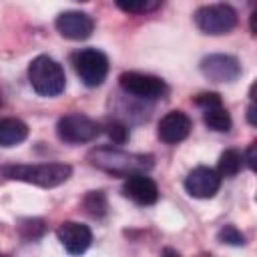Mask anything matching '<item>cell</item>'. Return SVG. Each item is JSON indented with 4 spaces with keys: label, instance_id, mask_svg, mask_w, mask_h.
Returning <instances> with one entry per match:
<instances>
[{
    "label": "cell",
    "instance_id": "cell-1",
    "mask_svg": "<svg viewBox=\"0 0 257 257\" xmlns=\"http://www.w3.org/2000/svg\"><path fill=\"white\" fill-rule=\"evenodd\" d=\"M28 80L34 92H38L40 96H58L66 84L62 66L46 54H40L30 62Z\"/></svg>",
    "mask_w": 257,
    "mask_h": 257
},
{
    "label": "cell",
    "instance_id": "cell-2",
    "mask_svg": "<svg viewBox=\"0 0 257 257\" xmlns=\"http://www.w3.org/2000/svg\"><path fill=\"white\" fill-rule=\"evenodd\" d=\"M72 169L70 165L64 163H42V165H18V167H6L4 175L8 179H16V181H24V183H32L44 189L56 187L60 183H64L70 177Z\"/></svg>",
    "mask_w": 257,
    "mask_h": 257
},
{
    "label": "cell",
    "instance_id": "cell-3",
    "mask_svg": "<svg viewBox=\"0 0 257 257\" xmlns=\"http://www.w3.org/2000/svg\"><path fill=\"white\" fill-rule=\"evenodd\" d=\"M92 165L112 173V175H131V173H145L153 167V157L145 155H128L116 149H96L90 153Z\"/></svg>",
    "mask_w": 257,
    "mask_h": 257
},
{
    "label": "cell",
    "instance_id": "cell-4",
    "mask_svg": "<svg viewBox=\"0 0 257 257\" xmlns=\"http://www.w3.org/2000/svg\"><path fill=\"white\" fill-rule=\"evenodd\" d=\"M72 66L86 86H100L108 72V58L96 48H82L72 54Z\"/></svg>",
    "mask_w": 257,
    "mask_h": 257
},
{
    "label": "cell",
    "instance_id": "cell-5",
    "mask_svg": "<svg viewBox=\"0 0 257 257\" xmlns=\"http://www.w3.org/2000/svg\"><path fill=\"white\" fill-rule=\"evenodd\" d=\"M195 24L205 34H225L237 24V12L229 4H211L195 12Z\"/></svg>",
    "mask_w": 257,
    "mask_h": 257
},
{
    "label": "cell",
    "instance_id": "cell-6",
    "mask_svg": "<svg viewBox=\"0 0 257 257\" xmlns=\"http://www.w3.org/2000/svg\"><path fill=\"white\" fill-rule=\"evenodd\" d=\"M56 133L62 141L80 145V143L92 141L98 135V124L92 118H88L80 112H72V114H66L58 120Z\"/></svg>",
    "mask_w": 257,
    "mask_h": 257
},
{
    "label": "cell",
    "instance_id": "cell-7",
    "mask_svg": "<svg viewBox=\"0 0 257 257\" xmlns=\"http://www.w3.org/2000/svg\"><path fill=\"white\" fill-rule=\"evenodd\" d=\"M118 82H120L124 92L139 96V98H145V100L161 98L167 90L165 82L159 76L145 74V72H122L118 76Z\"/></svg>",
    "mask_w": 257,
    "mask_h": 257
},
{
    "label": "cell",
    "instance_id": "cell-8",
    "mask_svg": "<svg viewBox=\"0 0 257 257\" xmlns=\"http://www.w3.org/2000/svg\"><path fill=\"white\" fill-rule=\"evenodd\" d=\"M201 72L215 82H233L241 74V64L229 54H209L201 60Z\"/></svg>",
    "mask_w": 257,
    "mask_h": 257
},
{
    "label": "cell",
    "instance_id": "cell-9",
    "mask_svg": "<svg viewBox=\"0 0 257 257\" xmlns=\"http://www.w3.org/2000/svg\"><path fill=\"white\" fill-rule=\"evenodd\" d=\"M195 102L203 110V120L209 128L217 133H227L231 128V116L225 110L221 96L217 92H203L195 98Z\"/></svg>",
    "mask_w": 257,
    "mask_h": 257
},
{
    "label": "cell",
    "instance_id": "cell-10",
    "mask_svg": "<svg viewBox=\"0 0 257 257\" xmlns=\"http://www.w3.org/2000/svg\"><path fill=\"white\" fill-rule=\"evenodd\" d=\"M221 187V175L211 167H195L187 179L185 189L191 197L197 199H211Z\"/></svg>",
    "mask_w": 257,
    "mask_h": 257
},
{
    "label": "cell",
    "instance_id": "cell-11",
    "mask_svg": "<svg viewBox=\"0 0 257 257\" xmlns=\"http://www.w3.org/2000/svg\"><path fill=\"white\" fill-rule=\"evenodd\" d=\"M92 28H94L92 18L78 10L62 12L56 18V30L68 40H84L92 34Z\"/></svg>",
    "mask_w": 257,
    "mask_h": 257
},
{
    "label": "cell",
    "instance_id": "cell-12",
    "mask_svg": "<svg viewBox=\"0 0 257 257\" xmlns=\"http://www.w3.org/2000/svg\"><path fill=\"white\" fill-rule=\"evenodd\" d=\"M122 195L139 205H153L159 199L157 183L145 173H131L122 185Z\"/></svg>",
    "mask_w": 257,
    "mask_h": 257
},
{
    "label": "cell",
    "instance_id": "cell-13",
    "mask_svg": "<svg viewBox=\"0 0 257 257\" xmlns=\"http://www.w3.org/2000/svg\"><path fill=\"white\" fill-rule=\"evenodd\" d=\"M56 235H58V241L62 243V247L72 255L84 253L88 249L90 241H92L90 229L82 223H76V221L60 223V227L56 229Z\"/></svg>",
    "mask_w": 257,
    "mask_h": 257
},
{
    "label": "cell",
    "instance_id": "cell-14",
    "mask_svg": "<svg viewBox=\"0 0 257 257\" xmlns=\"http://www.w3.org/2000/svg\"><path fill=\"white\" fill-rule=\"evenodd\" d=\"M159 139L167 145H177L191 133V118L181 110H171L159 120Z\"/></svg>",
    "mask_w": 257,
    "mask_h": 257
},
{
    "label": "cell",
    "instance_id": "cell-15",
    "mask_svg": "<svg viewBox=\"0 0 257 257\" xmlns=\"http://www.w3.org/2000/svg\"><path fill=\"white\" fill-rule=\"evenodd\" d=\"M28 137V126L20 118H0V147H14Z\"/></svg>",
    "mask_w": 257,
    "mask_h": 257
},
{
    "label": "cell",
    "instance_id": "cell-16",
    "mask_svg": "<svg viewBox=\"0 0 257 257\" xmlns=\"http://www.w3.org/2000/svg\"><path fill=\"white\" fill-rule=\"evenodd\" d=\"M243 155L235 149H227L221 157H219V165H217V173L221 177H235L241 167H243Z\"/></svg>",
    "mask_w": 257,
    "mask_h": 257
},
{
    "label": "cell",
    "instance_id": "cell-17",
    "mask_svg": "<svg viewBox=\"0 0 257 257\" xmlns=\"http://www.w3.org/2000/svg\"><path fill=\"white\" fill-rule=\"evenodd\" d=\"M84 207H86V211H88L90 215H94V217L102 215V213H104V209H106L104 195H102V193H98V191L88 193V195H86V199H84Z\"/></svg>",
    "mask_w": 257,
    "mask_h": 257
},
{
    "label": "cell",
    "instance_id": "cell-18",
    "mask_svg": "<svg viewBox=\"0 0 257 257\" xmlns=\"http://www.w3.org/2000/svg\"><path fill=\"white\" fill-rule=\"evenodd\" d=\"M219 241L229 243V245H243V243H245V237H243V233H241L237 227L225 225V227L219 231Z\"/></svg>",
    "mask_w": 257,
    "mask_h": 257
},
{
    "label": "cell",
    "instance_id": "cell-19",
    "mask_svg": "<svg viewBox=\"0 0 257 257\" xmlns=\"http://www.w3.org/2000/svg\"><path fill=\"white\" fill-rule=\"evenodd\" d=\"M106 135L110 137L112 143L122 145V143H126V139H128V128H126L122 122L112 120V122H108V126H106Z\"/></svg>",
    "mask_w": 257,
    "mask_h": 257
},
{
    "label": "cell",
    "instance_id": "cell-20",
    "mask_svg": "<svg viewBox=\"0 0 257 257\" xmlns=\"http://www.w3.org/2000/svg\"><path fill=\"white\" fill-rule=\"evenodd\" d=\"M114 2L124 12H143V10H147L151 0H114Z\"/></svg>",
    "mask_w": 257,
    "mask_h": 257
},
{
    "label": "cell",
    "instance_id": "cell-21",
    "mask_svg": "<svg viewBox=\"0 0 257 257\" xmlns=\"http://www.w3.org/2000/svg\"><path fill=\"white\" fill-rule=\"evenodd\" d=\"M247 165L255 169V143H251V147L247 149Z\"/></svg>",
    "mask_w": 257,
    "mask_h": 257
},
{
    "label": "cell",
    "instance_id": "cell-22",
    "mask_svg": "<svg viewBox=\"0 0 257 257\" xmlns=\"http://www.w3.org/2000/svg\"><path fill=\"white\" fill-rule=\"evenodd\" d=\"M247 118H249L251 124H257V118H255V104L249 106V110H247Z\"/></svg>",
    "mask_w": 257,
    "mask_h": 257
}]
</instances>
